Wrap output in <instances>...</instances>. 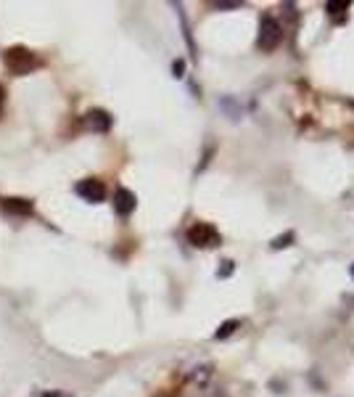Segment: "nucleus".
<instances>
[{"mask_svg": "<svg viewBox=\"0 0 354 397\" xmlns=\"http://www.w3.org/2000/svg\"><path fill=\"white\" fill-rule=\"evenodd\" d=\"M3 64H5V69L11 72V74H30V72L37 69L43 61H40L30 48L14 45V48H8V51L3 53Z\"/></svg>", "mask_w": 354, "mask_h": 397, "instance_id": "nucleus-1", "label": "nucleus"}, {"mask_svg": "<svg viewBox=\"0 0 354 397\" xmlns=\"http://www.w3.org/2000/svg\"><path fill=\"white\" fill-rule=\"evenodd\" d=\"M280 40H283V27L278 24V19L262 17V21H259V40H256V45H259L262 51H275V48L280 45Z\"/></svg>", "mask_w": 354, "mask_h": 397, "instance_id": "nucleus-2", "label": "nucleus"}, {"mask_svg": "<svg viewBox=\"0 0 354 397\" xmlns=\"http://www.w3.org/2000/svg\"><path fill=\"white\" fill-rule=\"evenodd\" d=\"M188 242L193 244V246H199V249H212V246H219L222 236H219V230L214 225L196 223L188 228Z\"/></svg>", "mask_w": 354, "mask_h": 397, "instance_id": "nucleus-3", "label": "nucleus"}, {"mask_svg": "<svg viewBox=\"0 0 354 397\" xmlns=\"http://www.w3.org/2000/svg\"><path fill=\"white\" fill-rule=\"evenodd\" d=\"M77 193L82 196L85 202L98 204V202L106 199V186H103L101 180H96V178H87V180H80V183H77Z\"/></svg>", "mask_w": 354, "mask_h": 397, "instance_id": "nucleus-4", "label": "nucleus"}, {"mask_svg": "<svg viewBox=\"0 0 354 397\" xmlns=\"http://www.w3.org/2000/svg\"><path fill=\"white\" fill-rule=\"evenodd\" d=\"M85 127L87 130H93V133H106L109 127H111V117H109V111H103V109H90L87 114H85Z\"/></svg>", "mask_w": 354, "mask_h": 397, "instance_id": "nucleus-5", "label": "nucleus"}, {"mask_svg": "<svg viewBox=\"0 0 354 397\" xmlns=\"http://www.w3.org/2000/svg\"><path fill=\"white\" fill-rule=\"evenodd\" d=\"M137 199L133 191L127 189H119L117 193H114V209H117V215H122V217H127L133 209H135Z\"/></svg>", "mask_w": 354, "mask_h": 397, "instance_id": "nucleus-6", "label": "nucleus"}, {"mask_svg": "<svg viewBox=\"0 0 354 397\" xmlns=\"http://www.w3.org/2000/svg\"><path fill=\"white\" fill-rule=\"evenodd\" d=\"M0 209L5 215H32V202L30 199H19V196H11V199H3L0 202Z\"/></svg>", "mask_w": 354, "mask_h": 397, "instance_id": "nucleus-7", "label": "nucleus"}, {"mask_svg": "<svg viewBox=\"0 0 354 397\" xmlns=\"http://www.w3.org/2000/svg\"><path fill=\"white\" fill-rule=\"evenodd\" d=\"M325 11H328L331 17L344 19V17H346V11H349V3H336V0H328V3H325Z\"/></svg>", "mask_w": 354, "mask_h": 397, "instance_id": "nucleus-8", "label": "nucleus"}, {"mask_svg": "<svg viewBox=\"0 0 354 397\" xmlns=\"http://www.w3.org/2000/svg\"><path fill=\"white\" fill-rule=\"evenodd\" d=\"M238 326H241V321H225V323H222V326L217 328L214 339H228V336H230V334H233V331H236Z\"/></svg>", "mask_w": 354, "mask_h": 397, "instance_id": "nucleus-9", "label": "nucleus"}, {"mask_svg": "<svg viewBox=\"0 0 354 397\" xmlns=\"http://www.w3.org/2000/svg\"><path fill=\"white\" fill-rule=\"evenodd\" d=\"M294 242V233H286V236H278L275 242H272V249H283V246H291Z\"/></svg>", "mask_w": 354, "mask_h": 397, "instance_id": "nucleus-10", "label": "nucleus"}, {"mask_svg": "<svg viewBox=\"0 0 354 397\" xmlns=\"http://www.w3.org/2000/svg\"><path fill=\"white\" fill-rule=\"evenodd\" d=\"M222 265H225V268H222V273H219V276H230V270H233V262L228 259V262H222Z\"/></svg>", "mask_w": 354, "mask_h": 397, "instance_id": "nucleus-11", "label": "nucleus"}, {"mask_svg": "<svg viewBox=\"0 0 354 397\" xmlns=\"http://www.w3.org/2000/svg\"><path fill=\"white\" fill-rule=\"evenodd\" d=\"M3 104H5V90H3V85H0V111H3Z\"/></svg>", "mask_w": 354, "mask_h": 397, "instance_id": "nucleus-12", "label": "nucleus"}, {"mask_svg": "<svg viewBox=\"0 0 354 397\" xmlns=\"http://www.w3.org/2000/svg\"><path fill=\"white\" fill-rule=\"evenodd\" d=\"M352 273H354V268H352Z\"/></svg>", "mask_w": 354, "mask_h": 397, "instance_id": "nucleus-13", "label": "nucleus"}]
</instances>
